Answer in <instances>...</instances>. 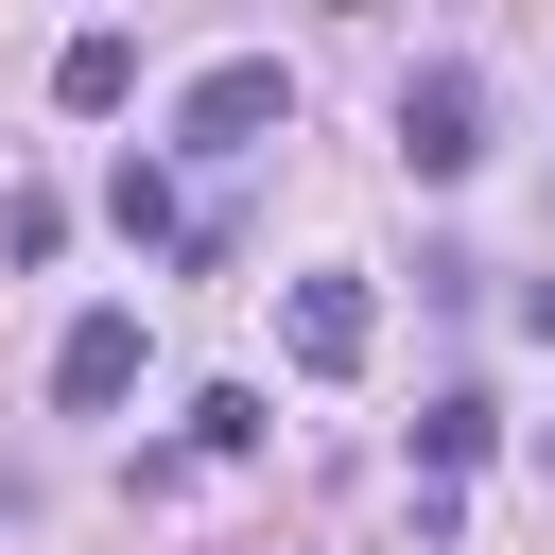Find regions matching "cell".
I'll use <instances>...</instances> for the list:
<instances>
[{
    "label": "cell",
    "mask_w": 555,
    "mask_h": 555,
    "mask_svg": "<svg viewBox=\"0 0 555 555\" xmlns=\"http://www.w3.org/2000/svg\"><path fill=\"white\" fill-rule=\"evenodd\" d=\"M52 399H69V416H121V399H139V312H121V295H104V312H69Z\"/></svg>",
    "instance_id": "3"
},
{
    "label": "cell",
    "mask_w": 555,
    "mask_h": 555,
    "mask_svg": "<svg viewBox=\"0 0 555 555\" xmlns=\"http://www.w3.org/2000/svg\"><path fill=\"white\" fill-rule=\"evenodd\" d=\"M520 330H538V347H555V278H520Z\"/></svg>",
    "instance_id": "9"
},
{
    "label": "cell",
    "mask_w": 555,
    "mask_h": 555,
    "mask_svg": "<svg viewBox=\"0 0 555 555\" xmlns=\"http://www.w3.org/2000/svg\"><path fill=\"white\" fill-rule=\"evenodd\" d=\"M121 87H139V35H104V17H87V35L52 52V104H69V121H104Z\"/></svg>",
    "instance_id": "5"
},
{
    "label": "cell",
    "mask_w": 555,
    "mask_h": 555,
    "mask_svg": "<svg viewBox=\"0 0 555 555\" xmlns=\"http://www.w3.org/2000/svg\"><path fill=\"white\" fill-rule=\"evenodd\" d=\"M364 347H382V295H364V278H295V364H312V382H347Z\"/></svg>",
    "instance_id": "4"
},
{
    "label": "cell",
    "mask_w": 555,
    "mask_h": 555,
    "mask_svg": "<svg viewBox=\"0 0 555 555\" xmlns=\"http://www.w3.org/2000/svg\"><path fill=\"white\" fill-rule=\"evenodd\" d=\"M278 121H295V69H278V52H225V69H191V104H173L191 156H260Z\"/></svg>",
    "instance_id": "1"
},
{
    "label": "cell",
    "mask_w": 555,
    "mask_h": 555,
    "mask_svg": "<svg viewBox=\"0 0 555 555\" xmlns=\"http://www.w3.org/2000/svg\"><path fill=\"white\" fill-rule=\"evenodd\" d=\"M0 520H17V468H0Z\"/></svg>",
    "instance_id": "10"
},
{
    "label": "cell",
    "mask_w": 555,
    "mask_h": 555,
    "mask_svg": "<svg viewBox=\"0 0 555 555\" xmlns=\"http://www.w3.org/2000/svg\"><path fill=\"white\" fill-rule=\"evenodd\" d=\"M486 434H503V416H486V399H434V416H416V451H434V486H451V468H468V451H486Z\"/></svg>",
    "instance_id": "8"
},
{
    "label": "cell",
    "mask_w": 555,
    "mask_h": 555,
    "mask_svg": "<svg viewBox=\"0 0 555 555\" xmlns=\"http://www.w3.org/2000/svg\"><path fill=\"white\" fill-rule=\"evenodd\" d=\"M399 156H416V173H468V156H486V69H468V52H434V69L399 87Z\"/></svg>",
    "instance_id": "2"
},
{
    "label": "cell",
    "mask_w": 555,
    "mask_h": 555,
    "mask_svg": "<svg viewBox=\"0 0 555 555\" xmlns=\"http://www.w3.org/2000/svg\"><path fill=\"white\" fill-rule=\"evenodd\" d=\"M260 434H278V416H260L243 382H208V399H191V451H260Z\"/></svg>",
    "instance_id": "7"
},
{
    "label": "cell",
    "mask_w": 555,
    "mask_h": 555,
    "mask_svg": "<svg viewBox=\"0 0 555 555\" xmlns=\"http://www.w3.org/2000/svg\"><path fill=\"white\" fill-rule=\"evenodd\" d=\"M104 208H121V243H173V173H156V156H121V173H104Z\"/></svg>",
    "instance_id": "6"
}]
</instances>
